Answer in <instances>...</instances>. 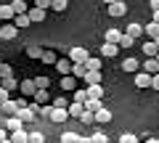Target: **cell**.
<instances>
[{
	"label": "cell",
	"instance_id": "cell-1",
	"mask_svg": "<svg viewBox=\"0 0 159 143\" xmlns=\"http://www.w3.org/2000/svg\"><path fill=\"white\" fill-rule=\"evenodd\" d=\"M66 58L72 64H88V58H90V53H88V48H69Z\"/></svg>",
	"mask_w": 159,
	"mask_h": 143
},
{
	"label": "cell",
	"instance_id": "cell-2",
	"mask_svg": "<svg viewBox=\"0 0 159 143\" xmlns=\"http://www.w3.org/2000/svg\"><path fill=\"white\" fill-rule=\"evenodd\" d=\"M125 34H127V37H133V40H141V37H146V32H143V24H138V21L127 24V27H125Z\"/></svg>",
	"mask_w": 159,
	"mask_h": 143
},
{
	"label": "cell",
	"instance_id": "cell-3",
	"mask_svg": "<svg viewBox=\"0 0 159 143\" xmlns=\"http://www.w3.org/2000/svg\"><path fill=\"white\" fill-rule=\"evenodd\" d=\"M109 16H114V19H119V16H125L127 13V6L122 3V0H114V3H109Z\"/></svg>",
	"mask_w": 159,
	"mask_h": 143
},
{
	"label": "cell",
	"instance_id": "cell-4",
	"mask_svg": "<svg viewBox=\"0 0 159 143\" xmlns=\"http://www.w3.org/2000/svg\"><path fill=\"white\" fill-rule=\"evenodd\" d=\"M19 90H21V98H34V93H37V85H34V80H21Z\"/></svg>",
	"mask_w": 159,
	"mask_h": 143
},
{
	"label": "cell",
	"instance_id": "cell-5",
	"mask_svg": "<svg viewBox=\"0 0 159 143\" xmlns=\"http://www.w3.org/2000/svg\"><path fill=\"white\" fill-rule=\"evenodd\" d=\"M72 66H74V64L69 61L66 56H64V58H58V61H56V69H58V74H61V77H72Z\"/></svg>",
	"mask_w": 159,
	"mask_h": 143
},
{
	"label": "cell",
	"instance_id": "cell-6",
	"mask_svg": "<svg viewBox=\"0 0 159 143\" xmlns=\"http://www.w3.org/2000/svg\"><path fill=\"white\" fill-rule=\"evenodd\" d=\"M141 72H146L148 77H157V74H159V64H157V58H146V61L141 64Z\"/></svg>",
	"mask_w": 159,
	"mask_h": 143
},
{
	"label": "cell",
	"instance_id": "cell-7",
	"mask_svg": "<svg viewBox=\"0 0 159 143\" xmlns=\"http://www.w3.org/2000/svg\"><path fill=\"white\" fill-rule=\"evenodd\" d=\"M122 69H125L127 74H138V72H141V61H138V58H125V61H122Z\"/></svg>",
	"mask_w": 159,
	"mask_h": 143
},
{
	"label": "cell",
	"instance_id": "cell-8",
	"mask_svg": "<svg viewBox=\"0 0 159 143\" xmlns=\"http://www.w3.org/2000/svg\"><path fill=\"white\" fill-rule=\"evenodd\" d=\"M16 34H19V29L13 27V24H3V27H0V40H13Z\"/></svg>",
	"mask_w": 159,
	"mask_h": 143
},
{
	"label": "cell",
	"instance_id": "cell-9",
	"mask_svg": "<svg viewBox=\"0 0 159 143\" xmlns=\"http://www.w3.org/2000/svg\"><path fill=\"white\" fill-rule=\"evenodd\" d=\"M0 111L8 114V119H11V117H19V103L16 101H6L3 106H0Z\"/></svg>",
	"mask_w": 159,
	"mask_h": 143
},
{
	"label": "cell",
	"instance_id": "cell-10",
	"mask_svg": "<svg viewBox=\"0 0 159 143\" xmlns=\"http://www.w3.org/2000/svg\"><path fill=\"white\" fill-rule=\"evenodd\" d=\"M143 32H146V37H148V40H151V42H157V40H159V24L148 21L146 27H143Z\"/></svg>",
	"mask_w": 159,
	"mask_h": 143
},
{
	"label": "cell",
	"instance_id": "cell-11",
	"mask_svg": "<svg viewBox=\"0 0 159 143\" xmlns=\"http://www.w3.org/2000/svg\"><path fill=\"white\" fill-rule=\"evenodd\" d=\"M151 80H154V77H148L146 72H138L133 82H135V87H141V90H143V87H151Z\"/></svg>",
	"mask_w": 159,
	"mask_h": 143
},
{
	"label": "cell",
	"instance_id": "cell-12",
	"mask_svg": "<svg viewBox=\"0 0 159 143\" xmlns=\"http://www.w3.org/2000/svg\"><path fill=\"white\" fill-rule=\"evenodd\" d=\"M11 8H13V13H16V16H24V13H29V3H24V0H13L11 3Z\"/></svg>",
	"mask_w": 159,
	"mask_h": 143
},
{
	"label": "cell",
	"instance_id": "cell-13",
	"mask_svg": "<svg viewBox=\"0 0 159 143\" xmlns=\"http://www.w3.org/2000/svg\"><path fill=\"white\" fill-rule=\"evenodd\" d=\"M143 53H146V58H157L159 56V48H157V42H151V40H146L143 42V48H141Z\"/></svg>",
	"mask_w": 159,
	"mask_h": 143
},
{
	"label": "cell",
	"instance_id": "cell-14",
	"mask_svg": "<svg viewBox=\"0 0 159 143\" xmlns=\"http://www.w3.org/2000/svg\"><path fill=\"white\" fill-rule=\"evenodd\" d=\"M117 53H119V45H111V42H103L101 45V56L103 58H114Z\"/></svg>",
	"mask_w": 159,
	"mask_h": 143
},
{
	"label": "cell",
	"instance_id": "cell-15",
	"mask_svg": "<svg viewBox=\"0 0 159 143\" xmlns=\"http://www.w3.org/2000/svg\"><path fill=\"white\" fill-rule=\"evenodd\" d=\"M69 119V111L66 109H53L51 111V122H56V125H61V122Z\"/></svg>",
	"mask_w": 159,
	"mask_h": 143
},
{
	"label": "cell",
	"instance_id": "cell-16",
	"mask_svg": "<svg viewBox=\"0 0 159 143\" xmlns=\"http://www.w3.org/2000/svg\"><path fill=\"white\" fill-rule=\"evenodd\" d=\"M27 16H29V21H32V24H40L43 19H45V11H40L37 6H32V8H29V13H27Z\"/></svg>",
	"mask_w": 159,
	"mask_h": 143
},
{
	"label": "cell",
	"instance_id": "cell-17",
	"mask_svg": "<svg viewBox=\"0 0 159 143\" xmlns=\"http://www.w3.org/2000/svg\"><path fill=\"white\" fill-rule=\"evenodd\" d=\"M69 117H74V119H82V114H85V106H82V103H74L72 101V106H69Z\"/></svg>",
	"mask_w": 159,
	"mask_h": 143
},
{
	"label": "cell",
	"instance_id": "cell-18",
	"mask_svg": "<svg viewBox=\"0 0 159 143\" xmlns=\"http://www.w3.org/2000/svg\"><path fill=\"white\" fill-rule=\"evenodd\" d=\"M51 106H53V109H69V106H72V101H69L66 96H56V98L51 101Z\"/></svg>",
	"mask_w": 159,
	"mask_h": 143
},
{
	"label": "cell",
	"instance_id": "cell-19",
	"mask_svg": "<svg viewBox=\"0 0 159 143\" xmlns=\"http://www.w3.org/2000/svg\"><path fill=\"white\" fill-rule=\"evenodd\" d=\"M101 72H88V74H85V80H82V82H85V85L88 87H90V85H101Z\"/></svg>",
	"mask_w": 159,
	"mask_h": 143
},
{
	"label": "cell",
	"instance_id": "cell-20",
	"mask_svg": "<svg viewBox=\"0 0 159 143\" xmlns=\"http://www.w3.org/2000/svg\"><path fill=\"white\" fill-rule=\"evenodd\" d=\"M6 130H8V132H16V130H24V122L19 119V117H11V119L6 122Z\"/></svg>",
	"mask_w": 159,
	"mask_h": 143
},
{
	"label": "cell",
	"instance_id": "cell-21",
	"mask_svg": "<svg viewBox=\"0 0 159 143\" xmlns=\"http://www.w3.org/2000/svg\"><path fill=\"white\" fill-rule=\"evenodd\" d=\"M11 143H29V132H24V130H16V132H11V138H8Z\"/></svg>",
	"mask_w": 159,
	"mask_h": 143
},
{
	"label": "cell",
	"instance_id": "cell-22",
	"mask_svg": "<svg viewBox=\"0 0 159 143\" xmlns=\"http://www.w3.org/2000/svg\"><path fill=\"white\" fill-rule=\"evenodd\" d=\"M101 109H103V103H101V101H96V98H88V103H85V111H90V114H98Z\"/></svg>",
	"mask_w": 159,
	"mask_h": 143
},
{
	"label": "cell",
	"instance_id": "cell-23",
	"mask_svg": "<svg viewBox=\"0 0 159 143\" xmlns=\"http://www.w3.org/2000/svg\"><path fill=\"white\" fill-rule=\"evenodd\" d=\"M122 34H125V32H119V29H109V32H106V42H111V45H119Z\"/></svg>",
	"mask_w": 159,
	"mask_h": 143
},
{
	"label": "cell",
	"instance_id": "cell-24",
	"mask_svg": "<svg viewBox=\"0 0 159 143\" xmlns=\"http://www.w3.org/2000/svg\"><path fill=\"white\" fill-rule=\"evenodd\" d=\"M34 103H37V106H48V103H51L48 90H37V93H34Z\"/></svg>",
	"mask_w": 159,
	"mask_h": 143
},
{
	"label": "cell",
	"instance_id": "cell-25",
	"mask_svg": "<svg viewBox=\"0 0 159 143\" xmlns=\"http://www.w3.org/2000/svg\"><path fill=\"white\" fill-rule=\"evenodd\" d=\"M85 74H88L85 64H74V66H72V77H74V80H85Z\"/></svg>",
	"mask_w": 159,
	"mask_h": 143
},
{
	"label": "cell",
	"instance_id": "cell-26",
	"mask_svg": "<svg viewBox=\"0 0 159 143\" xmlns=\"http://www.w3.org/2000/svg\"><path fill=\"white\" fill-rule=\"evenodd\" d=\"M88 98L101 101V98H103V85H90V87H88Z\"/></svg>",
	"mask_w": 159,
	"mask_h": 143
},
{
	"label": "cell",
	"instance_id": "cell-27",
	"mask_svg": "<svg viewBox=\"0 0 159 143\" xmlns=\"http://www.w3.org/2000/svg\"><path fill=\"white\" fill-rule=\"evenodd\" d=\"M19 85H21V82H19L16 77H8V80H3V82H0V87H3V90H8V93H11V90H16Z\"/></svg>",
	"mask_w": 159,
	"mask_h": 143
},
{
	"label": "cell",
	"instance_id": "cell-28",
	"mask_svg": "<svg viewBox=\"0 0 159 143\" xmlns=\"http://www.w3.org/2000/svg\"><path fill=\"white\" fill-rule=\"evenodd\" d=\"M85 69H88V72H101V58L90 56V58H88V64H85Z\"/></svg>",
	"mask_w": 159,
	"mask_h": 143
},
{
	"label": "cell",
	"instance_id": "cell-29",
	"mask_svg": "<svg viewBox=\"0 0 159 143\" xmlns=\"http://www.w3.org/2000/svg\"><path fill=\"white\" fill-rule=\"evenodd\" d=\"M13 16H16V13H13L11 3H8V6H0V19H3L6 24H8V19H13Z\"/></svg>",
	"mask_w": 159,
	"mask_h": 143
},
{
	"label": "cell",
	"instance_id": "cell-30",
	"mask_svg": "<svg viewBox=\"0 0 159 143\" xmlns=\"http://www.w3.org/2000/svg\"><path fill=\"white\" fill-rule=\"evenodd\" d=\"M72 101L85 106V103H88V90H74V93H72Z\"/></svg>",
	"mask_w": 159,
	"mask_h": 143
},
{
	"label": "cell",
	"instance_id": "cell-31",
	"mask_svg": "<svg viewBox=\"0 0 159 143\" xmlns=\"http://www.w3.org/2000/svg\"><path fill=\"white\" fill-rule=\"evenodd\" d=\"M19 119L21 122H32V119H37V114H34L32 109H19Z\"/></svg>",
	"mask_w": 159,
	"mask_h": 143
},
{
	"label": "cell",
	"instance_id": "cell-32",
	"mask_svg": "<svg viewBox=\"0 0 159 143\" xmlns=\"http://www.w3.org/2000/svg\"><path fill=\"white\" fill-rule=\"evenodd\" d=\"M61 87L64 90H77V80L74 77H61Z\"/></svg>",
	"mask_w": 159,
	"mask_h": 143
},
{
	"label": "cell",
	"instance_id": "cell-33",
	"mask_svg": "<svg viewBox=\"0 0 159 143\" xmlns=\"http://www.w3.org/2000/svg\"><path fill=\"white\" fill-rule=\"evenodd\" d=\"M119 143H141V138H138L135 132H122V135H119Z\"/></svg>",
	"mask_w": 159,
	"mask_h": 143
},
{
	"label": "cell",
	"instance_id": "cell-34",
	"mask_svg": "<svg viewBox=\"0 0 159 143\" xmlns=\"http://www.w3.org/2000/svg\"><path fill=\"white\" fill-rule=\"evenodd\" d=\"M96 122H98V125H106V122H111V111L101 109V111L96 114Z\"/></svg>",
	"mask_w": 159,
	"mask_h": 143
},
{
	"label": "cell",
	"instance_id": "cell-35",
	"mask_svg": "<svg viewBox=\"0 0 159 143\" xmlns=\"http://www.w3.org/2000/svg\"><path fill=\"white\" fill-rule=\"evenodd\" d=\"M51 8H53V11H58V13H64L69 8V3H66V0H51Z\"/></svg>",
	"mask_w": 159,
	"mask_h": 143
},
{
	"label": "cell",
	"instance_id": "cell-36",
	"mask_svg": "<svg viewBox=\"0 0 159 143\" xmlns=\"http://www.w3.org/2000/svg\"><path fill=\"white\" fill-rule=\"evenodd\" d=\"M34 85H37V90H48V85H51V80H48V77H34Z\"/></svg>",
	"mask_w": 159,
	"mask_h": 143
},
{
	"label": "cell",
	"instance_id": "cell-37",
	"mask_svg": "<svg viewBox=\"0 0 159 143\" xmlns=\"http://www.w3.org/2000/svg\"><path fill=\"white\" fill-rule=\"evenodd\" d=\"M29 24H32V21H29V16L24 13V16H16V21H13V27H16V29H21V27H29Z\"/></svg>",
	"mask_w": 159,
	"mask_h": 143
},
{
	"label": "cell",
	"instance_id": "cell-38",
	"mask_svg": "<svg viewBox=\"0 0 159 143\" xmlns=\"http://www.w3.org/2000/svg\"><path fill=\"white\" fill-rule=\"evenodd\" d=\"M61 143H80V135H77V132H64Z\"/></svg>",
	"mask_w": 159,
	"mask_h": 143
},
{
	"label": "cell",
	"instance_id": "cell-39",
	"mask_svg": "<svg viewBox=\"0 0 159 143\" xmlns=\"http://www.w3.org/2000/svg\"><path fill=\"white\" fill-rule=\"evenodd\" d=\"M27 56H29V58H40V61H43V48H34V45L27 48Z\"/></svg>",
	"mask_w": 159,
	"mask_h": 143
},
{
	"label": "cell",
	"instance_id": "cell-40",
	"mask_svg": "<svg viewBox=\"0 0 159 143\" xmlns=\"http://www.w3.org/2000/svg\"><path fill=\"white\" fill-rule=\"evenodd\" d=\"M90 141L93 143H109V138H106V132L98 130V132H93V135H90Z\"/></svg>",
	"mask_w": 159,
	"mask_h": 143
},
{
	"label": "cell",
	"instance_id": "cell-41",
	"mask_svg": "<svg viewBox=\"0 0 159 143\" xmlns=\"http://www.w3.org/2000/svg\"><path fill=\"white\" fill-rule=\"evenodd\" d=\"M43 61H45V64H56L58 56H56L53 51H43Z\"/></svg>",
	"mask_w": 159,
	"mask_h": 143
},
{
	"label": "cell",
	"instance_id": "cell-42",
	"mask_svg": "<svg viewBox=\"0 0 159 143\" xmlns=\"http://www.w3.org/2000/svg\"><path fill=\"white\" fill-rule=\"evenodd\" d=\"M8 77H13V69L8 66V64H3V66H0V80H8Z\"/></svg>",
	"mask_w": 159,
	"mask_h": 143
},
{
	"label": "cell",
	"instance_id": "cell-43",
	"mask_svg": "<svg viewBox=\"0 0 159 143\" xmlns=\"http://www.w3.org/2000/svg\"><path fill=\"white\" fill-rule=\"evenodd\" d=\"M51 111H53L51 103H48V106H40V109H37V117H48V119H51Z\"/></svg>",
	"mask_w": 159,
	"mask_h": 143
},
{
	"label": "cell",
	"instance_id": "cell-44",
	"mask_svg": "<svg viewBox=\"0 0 159 143\" xmlns=\"http://www.w3.org/2000/svg\"><path fill=\"white\" fill-rule=\"evenodd\" d=\"M135 45V40L133 37H127V34H122V40H119V48H133Z\"/></svg>",
	"mask_w": 159,
	"mask_h": 143
},
{
	"label": "cell",
	"instance_id": "cell-45",
	"mask_svg": "<svg viewBox=\"0 0 159 143\" xmlns=\"http://www.w3.org/2000/svg\"><path fill=\"white\" fill-rule=\"evenodd\" d=\"M29 143H45V135L43 132H29Z\"/></svg>",
	"mask_w": 159,
	"mask_h": 143
},
{
	"label": "cell",
	"instance_id": "cell-46",
	"mask_svg": "<svg viewBox=\"0 0 159 143\" xmlns=\"http://www.w3.org/2000/svg\"><path fill=\"white\" fill-rule=\"evenodd\" d=\"M80 122H82V125H93V122H96V114H90V111H85Z\"/></svg>",
	"mask_w": 159,
	"mask_h": 143
},
{
	"label": "cell",
	"instance_id": "cell-47",
	"mask_svg": "<svg viewBox=\"0 0 159 143\" xmlns=\"http://www.w3.org/2000/svg\"><path fill=\"white\" fill-rule=\"evenodd\" d=\"M34 6H37L40 11H48V8H51V0H37V3H34Z\"/></svg>",
	"mask_w": 159,
	"mask_h": 143
},
{
	"label": "cell",
	"instance_id": "cell-48",
	"mask_svg": "<svg viewBox=\"0 0 159 143\" xmlns=\"http://www.w3.org/2000/svg\"><path fill=\"white\" fill-rule=\"evenodd\" d=\"M8 138H11V132H8V130H6V127H0V143H6V141H8Z\"/></svg>",
	"mask_w": 159,
	"mask_h": 143
},
{
	"label": "cell",
	"instance_id": "cell-49",
	"mask_svg": "<svg viewBox=\"0 0 159 143\" xmlns=\"http://www.w3.org/2000/svg\"><path fill=\"white\" fill-rule=\"evenodd\" d=\"M6 101H11V98H8V90H3V87H0V106H3Z\"/></svg>",
	"mask_w": 159,
	"mask_h": 143
},
{
	"label": "cell",
	"instance_id": "cell-50",
	"mask_svg": "<svg viewBox=\"0 0 159 143\" xmlns=\"http://www.w3.org/2000/svg\"><path fill=\"white\" fill-rule=\"evenodd\" d=\"M148 8H151V11L157 13V11H159V0H151V3H148Z\"/></svg>",
	"mask_w": 159,
	"mask_h": 143
},
{
	"label": "cell",
	"instance_id": "cell-51",
	"mask_svg": "<svg viewBox=\"0 0 159 143\" xmlns=\"http://www.w3.org/2000/svg\"><path fill=\"white\" fill-rule=\"evenodd\" d=\"M151 90H159V74H157V77L151 80Z\"/></svg>",
	"mask_w": 159,
	"mask_h": 143
},
{
	"label": "cell",
	"instance_id": "cell-52",
	"mask_svg": "<svg viewBox=\"0 0 159 143\" xmlns=\"http://www.w3.org/2000/svg\"><path fill=\"white\" fill-rule=\"evenodd\" d=\"M143 143H159V138H146Z\"/></svg>",
	"mask_w": 159,
	"mask_h": 143
},
{
	"label": "cell",
	"instance_id": "cell-53",
	"mask_svg": "<svg viewBox=\"0 0 159 143\" xmlns=\"http://www.w3.org/2000/svg\"><path fill=\"white\" fill-rule=\"evenodd\" d=\"M154 24H159V11H157V13H154Z\"/></svg>",
	"mask_w": 159,
	"mask_h": 143
},
{
	"label": "cell",
	"instance_id": "cell-54",
	"mask_svg": "<svg viewBox=\"0 0 159 143\" xmlns=\"http://www.w3.org/2000/svg\"><path fill=\"white\" fill-rule=\"evenodd\" d=\"M157 64H159V56H157Z\"/></svg>",
	"mask_w": 159,
	"mask_h": 143
},
{
	"label": "cell",
	"instance_id": "cell-55",
	"mask_svg": "<svg viewBox=\"0 0 159 143\" xmlns=\"http://www.w3.org/2000/svg\"><path fill=\"white\" fill-rule=\"evenodd\" d=\"M157 48H159V40H157Z\"/></svg>",
	"mask_w": 159,
	"mask_h": 143
},
{
	"label": "cell",
	"instance_id": "cell-56",
	"mask_svg": "<svg viewBox=\"0 0 159 143\" xmlns=\"http://www.w3.org/2000/svg\"><path fill=\"white\" fill-rule=\"evenodd\" d=\"M0 66H3V61H0Z\"/></svg>",
	"mask_w": 159,
	"mask_h": 143
},
{
	"label": "cell",
	"instance_id": "cell-57",
	"mask_svg": "<svg viewBox=\"0 0 159 143\" xmlns=\"http://www.w3.org/2000/svg\"><path fill=\"white\" fill-rule=\"evenodd\" d=\"M0 24H3V19H0Z\"/></svg>",
	"mask_w": 159,
	"mask_h": 143
},
{
	"label": "cell",
	"instance_id": "cell-58",
	"mask_svg": "<svg viewBox=\"0 0 159 143\" xmlns=\"http://www.w3.org/2000/svg\"><path fill=\"white\" fill-rule=\"evenodd\" d=\"M6 143H11V141H6Z\"/></svg>",
	"mask_w": 159,
	"mask_h": 143
}]
</instances>
